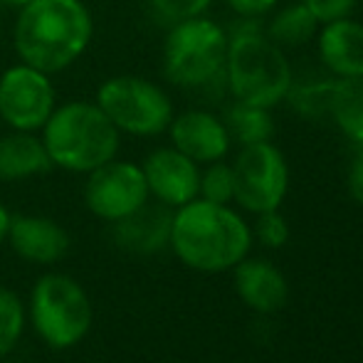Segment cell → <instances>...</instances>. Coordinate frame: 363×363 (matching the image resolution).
Returning a JSON list of instances; mask_svg holds the SVG:
<instances>
[{
    "label": "cell",
    "mask_w": 363,
    "mask_h": 363,
    "mask_svg": "<svg viewBox=\"0 0 363 363\" xmlns=\"http://www.w3.org/2000/svg\"><path fill=\"white\" fill-rule=\"evenodd\" d=\"M91 35L94 20L82 0H30L18 10L13 45L20 62L55 74L86 52Z\"/></svg>",
    "instance_id": "cell-1"
},
{
    "label": "cell",
    "mask_w": 363,
    "mask_h": 363,
    "mask_svg": "<svg viewBox=\"0 0 363 363\" xmlns=\"http://www.w3.org/2000/svg\"><path fill=\"white\" fill-rule=\"evenodd\" d=\"M223 72L235 101L262 109L282 104L294 84L284 50L274 45L259 20L252 18H240L230 30Z\"/></svg>",
    "instance_id": "cell-2"
},
{
    "label": "cell",
    "mask_w": 363,
    "mask_h": 363,
    "mask_svg": "<svg viewBox=\"0 0 363 363\" xmlns=\"http://www.w3.org/2000/svg\"><path fill=\"white\" fill-rule=\"evenodd\" d=\"M252 242L250 228L228 206L191 201L173 213L171 247L188 267L201 272H223L245 259Z\"/></svg>",
    "instance_id": "cell-3"
},
{
    "label": "cell",
    "mask_w": 363,
    "mask_h": 363,
    "mask_svg": "<svg viewBox=\"0 0 363 363\" xmlns=\"http://www.w3.org/2000/svg\"><path fill=\"white\" fill-rule=\"evenodd\" d=\"M43 144L52 166L72 173H89L116 158L121 131L96 101H65L55 106L43 126Z\"/></svg>",
    "instance_id": "cell-4"
},
{
    "label": "cell",
    "mask_w": 363,
    "mask_h": 363,
    "mask_svg": "<svg viewBox=\"0 0 363 363\" xmlns=\"http://www.w3.org/2000/svg\"><path fill=\"white\" fill-rule=\"evenodd\" d=\"M228 33L211 18L173 23L163 43V74L183 89H198L216 82L225 69Z\"/></svg>",
    "instance_id": "cell-5"
},
{
    "label": "cell",
    "mask_w": 363,
    "mask_h": 363,
    "mask_svg": "<svg viewBox=\"0 0 363 363\" xmlns=\"http://www.w3.org/2000/svg\"><path fill=\"white\" fill-rule=\"evenodd\" d=\"M35 331L55 349L79 344L91 326V301L79 282L65 274H45L30 296Z\"/></svg>",
    "instance_id": "cell-6"
},
{
    "label": "cell",
    "mask_w": 363,
    "mask_h": 363,
    "mask_svg": "<svg viewBox=\"0 0 363 363\" xmlns=\"http://www.w3.org/2000/svg\"><path fill=\"white\" fill-rule=\"evenodd\" d=\"M94 101L121 134L158 136L173 119V104L168 94L146 77H109L96 89Z\"/></svg>",
    "instance_id": "cell-7"
},
{
    "label": "cell",
    "mask_w": 363,
    "mask_h": 363,
    "mask_svg": "<svg viewBox=\"0 0 363 363\" xmlns=\"http://www.w3.org/2000/svg\"><path fill=\"white\" fill-rule=\"evenodd\" d=\"M235 196L245 211L269 213L282 206L289 188V168L282 151L269 141L242 146L233 163Z\"/></svg>",
    "instance_id": "cell-8"
},
{
    "label": "cell",
    "mask_w": 363,
    "mask_h": 363,
    "mask_svg": "<svg viewBox=\"0 0 363 363\" xmlns=\"http://www.w3.org/2000/svg\"><path fill=\"white\" fill-rule=\"evenodd\" d=\"M57 106L50 74L33 65H13L0 74V119L13 131H43Z\"/></svg>",
    "instance_id": "cell-9"
},
{
    "label": "cell",
    "mask_w": 363,
    "mask_h": 363,
    "mask_svg": "<svg viewBox=\"0 0 363 363\" xmlns=\"http://www.w3.org/2000/svg\"><path fill=\"white\" fill-rule=\"evenodd\" d=\"M148 201V186L141 166L131 161H106L89 171L84 186V203L96 218L106 223L131 216Z\"/></svg>",
    "instance_id": "cell-10"
},
{
    "label": "cell",
    "mask_w": 363,
    "mask_h": 363,
    "mask_svg": "<svg viewBox=\"0 0 363 363\" xmlns=\"http://www.w3.org/2000/svg\"><path fill=\"white\" fill-rule=\"evenodd\" d=\"M141 171L146 178L148 196L158 198V203L163 206L181 208L198 198V188H201L198 163L178 148H156L146 156Z\"/></svg>",
    "instance_id": "cell-11"
},
{
    "label": "cell",
    "mask_w": 363,
    "mask_h": 363,
    "mask_svg": "<svg viewBox=\"0 0 363 363\" xmlns=\"http://www.w3.org/2000/svg\"><path fill=\"white\" fill-rule=\"evenodd\" d=\"M168 131H171L173 148L186 153L196 163L223 161L233 144L225 121L203 109L183 111V114L173 116Z\"/></svg>",
    "instance_id": "cell-12"
},
{
    "label": "cell",
    "mask_w": 363,
    "mask_h": 363,
    "mask_svg": "<svg viewBox=\"0 0 363 363\" xmlns=\"http://www.w3.org/2000/svg\"><path fill=\"white\" fill-rule=\"evenodd\" d=\"M319 60L336 79L363 77V23L349 18L319 25L316 33Z\"/></svg>",
    "instance_id": "cell-13"
},
{
    "label": "cell",
    "mask_w": 363,
    "mask_h": 363,
    "mask_svg": "<svg viewBox=\"0 0 363 363\" xmlns=\"http://www.w3.org/2000/svg\"><path fill=\"white\" fill-rule=\"evenodd\" d=\"M8 240L23 259L35 264H52L69 250V235L60 223L40 216L10 218Z\"/></svg>",
    "instance_id": "cell-14"
},
{
    "label": "cell",
    "mask_w": 363,
    "mask_h": 363,
    "mask_svg": "<svg viewBox=\"0 0 363 363\" xmlns=\"http://www.w3.org/2000/svg\"><path fill=\"white\" fill-rule=\"evenodd\" d=\"M171 223L173 213H168V206H148L146 201L139 211L116 220L114 238L129 252L151 255L171 242Z\"/></svg>",
    "instance_id": "cell-15"
},
{
    "label": "cell",
    "mask_w": 363,
    "mask_h": 363,
    "mask_svg": "<svg viewBox=\"0 0 363 363\" xmlns=\"http://www.w3.org/2000/svg\"><path fill=\"white\" fill-rule=\"evenodd\" d=\"M235 287L247 306L257 311H277L287 301V279L264 259H240L235 264Z\"/></svg>",
    "instance_id": "cell-16"
},
{
    "label": "cell",
    "mask_w": 363,
    "mask_h": 363,
    "mask_svg": "<svg viewBox=\"0 0 363 363\" xmlns=\"http://www.w3.org/2000/svg\"><path fill=\"white\" fill-rule=\"evenodd\" d=\"M52 168L43 139L35 131H10L0 136V181H25Z\"/></svg>",
    "instance_id": "cell-17"
},
{
    "label": "cell",
    "mask_w": 363,
    "mask_h": 363,
    "mask_svg": "<svg viewBox=\"0 0 363 363\" xmlns=\"http://www.w3.org/2000/svg\"><path fill=\"white\" fill-rule=\"evenodd\" d=\"M326 111L346 139L356 146L363 144V77H344L331 82Z\"/></svg>",
    "instance_id": "cell-18"
},
{
    "label": "cell",
    "mask_w": 363,
    "mask_h": 363,
    "mask_svg": "<svg viewBox=\"0 0 363 363\" xmlns=\"http://www.w3.org/2000/svg\"><path fill=\"white\" fill-rule=\"evenodd\" d=\"M319 33V20L309 13L301 3L287 5L279 13H274V18L269 20V25L264 28V35L272 40L274 45H279L282 50H294L309 43L314 35Z\"/></svg>",
    "instance_id": "cell-19"
},
{
    "label": "cell",
    "mask_w": 363,
    "mask_h": 363,
    "mask_svg": "<svg viewBox=\"0 0 363 363\" xmlns=\"http://www.w3.org/2000/svg\"><path fill=\"white\" fill-rule=\"evenodd\" d=\"M223 121L230 131V139H235L242 146L262 144V141L272 139L274 134L272 114H269V109H262V106H250L235 101Z\"/></svg>",
    "instance_id": "cell-20"
},
{
    "label": "cell",
    "mask_w": 363,
    "mask_h": 363,
    "mask_svg": "<svg viewBox=\"0 0 363 363\" xmlns=\"http://www.w3.org/2000/svg\"><path fill=\"white\" fill-rule=\"evenodd\" d=\"M23 324L25 311L18 294L0 287V359H5L15 349L20 334H23Z\"/></svg>",
    "instance_id": "cell-21"
},
{
    "label": "cell",
    "mask_w": 363,
    "mask_h": 363,
    "mask_svg": "<svg viewBox=\"0 0 363 363\" xmlns=\"http://www.w3.org/2000/svg\"><path fill=\"white\" fill-rule=\"evenodd\" d=\"M198 196L203 201L218 203V206H228L235 196V181H233V166L223 161H213L206 173H201V188Z\"/></svg>",
    "instance_id": "cell-22"
},
{
    "label": "cell",
    "mask_w": 363,
    "mask_h": 363,
    "mask_svg": "<svg viewBox=\"0 0 363 363\" xmlns=\"http://www.w3.org/2000/svg\"><path fill=\"white\" fill-rule=\"evenodd\" d=\"M151 8L168 23H181V20L201 18L208 13L213 0H148Z\"/></svg>",
    "instance_id": "cell-23"
},
{
    "label": "cell",
    "mask_w": 363,
    "mask_h": 363,
    "mask_svg": "<svg viewBox=\"0 0 363 363\" xmlns=\"http://www.w3.org/2000/svg\"><path fill=\"white\" fill-rule=\"evenodd\" d=\"M257 235L262 240V245H267V247H282L289 240V225L284 223V218L277 211L259 213Z\"/></svg>",
    "instance_id": "cell-24"
},
{
    "label": "cell",
    "mask_w": 363,
    "mask_h": 363,
    "mask_svg": "<svg viewBox=\"0 0 363 363\" xmlns=\"http://www.w3.org/2000/svg\"><path fill=\"white\" fill-rule=\"evenodd\" d=\"M299 3L319 20V25H324L331 23V20L349 18L359 0H299Z\"/></svg>",
    "instance_id": "cell-25"
},
{
    "label": "cell",
    "mask_w": 363,
    "mask_h": 363,
    "mask_svg": "<svg viewBox=\"0 0 363 363\" xmlns=\"http://www.w3.org/2000/svg\"><path fill=\"white\" fill-rule=\"evenodd\" d=\"M279 0H225L230 10H233L238 18H252L259 20L264 15H269L274 8H277Z\"/></svg>",
    "instance_id": "cell-26"
},
{
    "label": "cell",
    "mask_w": 363,
    "mask_h": 363,
    "mask_svg": "<svg viewBox=\"0 0 363 363\" xmlns=\"http://www.w3.org/2000/svg\"><path fill=\"white\" fill-rule=\"evenodd\" d=\"M349 191H351V196H354V201L363 206V144L356 146L354 161H351V168H349Z\"/></svg>",
    "instance_id": "cell-27"
},
{
    "label": "cell",
    "mask_w": 363,
    "mask_h": 363,
    "mask_svg": "<svg viewBox=\"0 0 363 363\" xmlns=\"http://www.w3.org/2000/svg\"><path fill=\"white\" fill-rule=\"evenodd\" d=\"M8 228H10V213H8V208L0 203V242L8 238Z\"/></svg>",
    "instance_id": "cell-28"
},
{
    "label": "cell",
    "mask_w": 363,
    "mask_h": 363,
    "mask_svg": "<svg viewBox=\"0 0 363 363\" xmlns=\"http://www.w3.org/2000/svg\"><path fill=\"white\" fill-rule=\"evenodd\" d=\"M3 5H8V8H15V10H20L25 3H30V0H0Z\"/></svg>",
    "instance_id": "cell-29"
},
{
    "label": "cell",
    "mask_w": 363,
    "mask_h": 363,
    "mask_svg": "<svg viewBox=\"0 0 363 363\" xmlns=\"http://www.w3.org/2000/svg\"><path fill=\"white\" fill-rule=\"evenodd\" d=\"M0 363H13V361H3V359H0Z\"/></svg>",
    "instance_id": "cell-30"
}]
</instances>
